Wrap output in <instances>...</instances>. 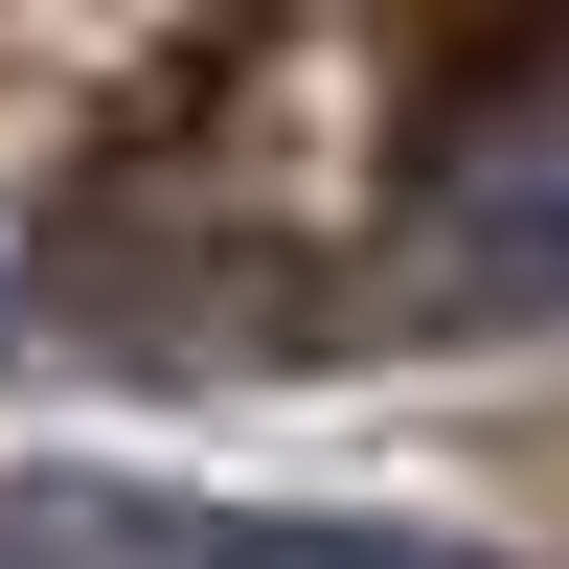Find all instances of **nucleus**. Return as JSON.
<instances>
[{"label":"nucleus","instance_id":"2","mask_svg":"<svg viewBox=\"0 0 569 569\" xmlns=\"http://www.w3.org/2000/svg\"><path fill=\"white\" fill-rule=\"evenodd\" d=\"M0 569H206V525H137V501H0Z\"/></svg>","mask_w":569,"mask_h":569},{"label":"nucleus","instance_id":"3","mask_svg":"<svg viewBox=\"0 0 569 569\" xmlns=\"http://www.w3.org/2000/svg\"><path fill=\"white\" fill-rule=\"evenodd\" d=\"M206 569H433V547H365V525H228Z\"/></svg>","mask_w":569,"mask_h":569},{"label":"nucleus","instance_id":"1","mask_svg":"<svg viewBox=\"0 0 569 569\" xmlns=\"http://www.w3.org/2000/svg\"><path fill=\"white\" fill-rule=\"evenodd\" d=\"M410 297H456V319H569V114L456 137L433 228H410Z\"/></svg>","mask_w":569,"mask_h":569},{"label":"nucleus","instance_id":"4","mask_svg":"<svg viewBox=\"0 0 569 569\" xmlns=\"http://www.w3.org/2000/svg\"><path fill=\"white\" fill-rule=\"evenodd\" d=\"M23 297H46V273H23V228H0V342H23Z\"/></svg>","mask_w":569,"mask_h":569}]
</instances>
